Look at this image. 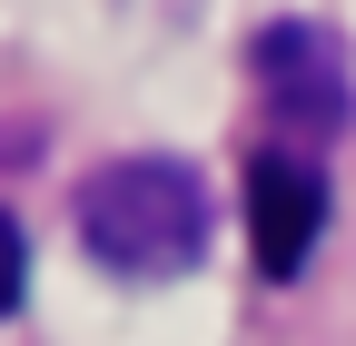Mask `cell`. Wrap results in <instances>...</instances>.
Wrapping results in <instances>:
<instances>
[{
  "mask_svg": "<svg viewBox=\"0 0 356 346\" xmlns=\"http://www.w3.org/2000/svg\"><path fill=\"white\" fill-rule=\"evenodd\" d=\"M248 79H257V109L287 129V149L317 158L327 139H346L356 119V79H346V40L327 20H267L257 50H248Z\"/></svg>",
  "mask_w": 356,
  "mask_h": 346,
  "instance_id": "cell-2",
  "label": "cell"
},
{
  "mask_svg": "<svg viewBox=\"0 0 356 346\" xmlns=\"http://www.w3.org/2000/svg\"><path fill=\"white\" fill-rule=\"evenodd\" d=\"M79 247L109 277H188L208 257V188L178 158H109L79 179Z\"/></svg>",
  "mask_w": 356,
  "mask_h": 346,
  "instance_id": "cell-1",
  "label": "cell"
},
{
  "mask_svg": "<svg viewBox=\"0 0 356 346\" xmlns=\"http://www.w3.org/2000/svg\"><path fill=\"white\" fill-rule=\"evenodd\" d=\"M317 228H327V179L307 149H257L248 158V247H257V277H297L317 257Z\"/></svg>",
  "mask_w": 356,
  "mask_h": 346,
  "instance_id": "cell-3",
  "label": "cell"
},
{
  "mask_svg": "<svg viewBox=\"0 0 356 346\" xmlns=\"http://www.w3.org/2000/svg\"><path fill=\"white\" fill-rule=\"evenodd\" d=\"M20 277H30V247H20V228H10V208H0V317L20 307Z\"/></svg>",
  "mask_w": 356,
  "mask_h": 346,
  "instance_id": "cell-4",
  "label": "cell"
}]
</instances>
